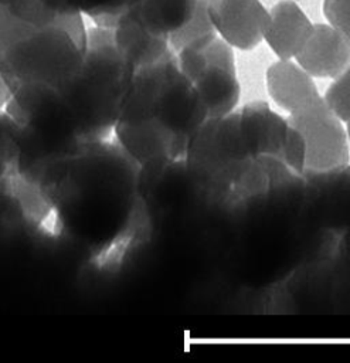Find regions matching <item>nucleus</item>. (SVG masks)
Listing matches in <instances>:
<instances>
[{"mask_svg": "<svg viewBox=\"0 0 350 363\" xmlns=\"http://www.w3.org/2000/svg\"><path fill=\"white\" fill-rule=\"evenodd\" d=\"M239 125L252 157L273 156L282 160L288 119L273 112L265 101H252L241 108Z\"/></svg>", "mask_w": 350, "mask_h": 363, "instance_id": "9", "label": "nucleus"}, {"mask_svg": "<svg viewBox=\"0 0 350 363\" xmlns=\"http://www.w3.org/2000/svg\"><path fill=\"white\" fill-rule=\"evenodd\" d=\"M266 88L272 101L289 113L320 98L312 75L289 60H281L268 68Z\"/></svg>", "mask_w": 350, "mask_h": 363, "instance_id": "11", "label": "nucleus"}, {"mask_svg": "<svg viewBox=\"0 0 350 363\" xmlns=\"http://www.w3.org/2000/svg\"><path fill=\"white\" fill-rule=\"evenodd\" d=\"M24 172L51 199L61 234L89 247L103 265L116 261L143 228L142 167L113 136L81 142Z\"/></svg>", "mask_w": 350, "mask_h": 363, "instance_id": "1", "label": "nucleus"}, {"mask_svg": "<svg viewBox=\"0 0 350 363\" xmlns=\"http://www.w3.org/2000/svg\"><path fill=\"white\" fill-rule=\"evenodd\" d=\"M81 16L34 30L4 54L0 72L11 89L43 85L58 91L79 71L88 33Z\"/></svg>", "mask_w": 350, "mask_h": 363, "instance_id": "3", "label": "nucleus"}, {"mask_svg": "<svg viewBox=\"0 0 350 363\" xmlns=\"http://www.w3.org/2000/svg\"><path fill=\"white\" fill-rule=\"evenodd\" d=\"M323 99L340 121L350 122V65L334 78Z\"/></svg>", "mask_w": 350, "mask_h": 363, "instance_id": "15", "label": "nucleus"}, {"mask_svg": "<svg viewBox=\"0 0 350 363\" xmlns=\"http://www.w3.org/2000/svg\"><path fill=\"white\" fill-rule=\"evenodd\" d=\"M135 68L116 44L113 28L94 27L79 71L58 89L81 142L108 139L120 113Z\"/></svg>", "mask_w": 350, "mask_h": 363, "instance_id": "2", "label": "nucleus"}, {"mask_svg": "<svg viewBox=\"0 0 350 363\" xmlns=\"http://www.w3.org/2000/svg\"><path fill=\"white\" fill-rule=\"evenodd\" d=\"M200 0H120L116 10L94 18L99 27L113 28L122 20H133L154 35L167 37L186 26Z\"/></svg>", "mask_w": 350, "mask_h": 363, "instance_id": "6", "label": "nucleus"}, {"mask_svg": "<svg viewBox=\"0 0 350 363\" xmlns=\"http://www.w3.org/2000/svg\"><path fill=\"white\" fill-rule=\"evenodd\" d=\"M16 164H17L16 162H10V160H7V159H4V157H0V184L6 182V179H7L9 173H10V170H11Z\"/></svg>", "mask_w": 350, "mask_h": 363, "instance_id": "20", "label": "nucleus"}, {"mask_svg": "<svg viewBox=\"0 0 350 363\" xmlns=\"http://www.w3.org/2000/svg\"><path fill=\"white\" fill-rule=\"evenodd\" d=\"M323 11L329 23L340 31L350 45V0H324Z\"/></svg>", "mask_w": 350, "mask_h": 363, "instance_id": "18", "label": "nucleus"}, {"mask_svg": "<svg viewBox=\"0 0 350 363\" xmlns=\"http://www.w3.org/2000/svg\"><path fill=\"white\" fill-rule=\"evenodd\" d=\"M51 9L64 14H88L92 20L112 13L120 0H44Z\"/></svg>", "mask_w": 350, "mask_h": 363, "instance_id": "14", "label": "nucleus"}, {"mask_svg": "<svg viewBox=\"0 0 350 363\" xmlns=\"http://www.w3.org/2000/svg\"><path fill=\"white\" fill-rule=\"evenodd\" d=\"M207 11L221 38L239 50L256 47L269 24L259 0H207Z\"/></svg>", "mask_w": 350, "mask_h": 363, "instance_id": "7", "label": "nucleus"}, {"mask_svg": "<svg viewBox=\"0 0 350 363\" xmlns=\"http://www.w3.org/2000/svg\"><path fill=\"white\" fill-rule=\"evenodd\" d=\"M313 24L298 4L279 1L269 11V24L264 38L281 60L296 57L306 43Z\"/></svg>", "mask_w": 350, "mask_h": 363, "instance_id": "10", "label": "nucleus"}, {"mask_svg": "<svg viewBox=\"0 0 350 363\" xmlns=\"http://www.w3.org/2000/svg\"><path fill=\"white\" fill-rule=\"evenodd\" d=\"M295 58L312 77L336 78L350 65V45L332 24H316Z\"/></svg>", "mask_w": 350, "mask_h": 363, "instance_id": "8", "label": "nucleus"}, {"mask_svg": "<svg viewBox=\"0 0 350 363\" xmlns=\"http://www.w3.org/2000/svg\"><path fill=\"white\" fill-rule=\"evenodd\" d=\"M347 136H349V140H350V122H347Z\"/></svg>", "mask_w": 350, "mask_h": 363, "instance_id": "21", "label": "nucleus"}, {"mask_svg": "<svg viewBox=\"0 0 350 363\" xmlns=\"http://www.w3.org/2000/svg\"><path fill=\"white\" fill-rule=\"evenodd\" d=\"M13 99V89L4 75L0 72V112H6Z\"/></svg>", "mask_w": 350, "mask_h": 363, "instance_id": "19", "label": "nucleus"}, {"mask_svg": "<svg viewBox=\"0 0 350 363\" xmlns=\"http://www.w3.org/2000/svg\"><path fill=\"white\" fill-rule=\"evenodd\" d=\"M4 184L30 223L47 234H61L55 207L47 191L34 177L16 164Z\"/></svg>", "mask_w": 350, "mask_h": 363, "instance_id": "12", "label": "nucleus"}, {"mask_svg": "<svg viewBox=\"0 0 350 363\" xmlns=\"http://www.w3.org/2000/svg\"><path fill=\"white\" fill-rule=\"evenodd\" d=\"M181 72L196 86L208 118H222L234 112L241 88L231 45L217 34L197 40L177 54Z\"/></svg>", "mask_w": 350, "mask_h": 363, "instance_id": "4", "label": "nucleus"}, {"mask_svg": "<svg viewBox=\"0 0 350 363\" xmlns=\"http://www.w3.org/2000/svg\"><path fill=\"white\" fill-rule=\"evenodd\" d=\"M214 34H217V31L207 11V0H200L197 11L193 16V18L180 30L169 35V47L174 54H177L186 45Z\"/></svg>", "mask_w": 350, "mask_h": 363, "instance_id": "13", "label": "nucleus"}, {"mask_svg": "<svg viewBox=\"0 0 350 363\" xmlns=\"http://www.w3.org/2000/svg\"><path fill=\"white\" fill-rule=\"evenodd\" d=\"M286 119L305 138L306 170L332 172L349 163L347 130L322 96L290 112Z\"/></svg>", "mask_w": 350, "mask_h": 363, "instance_id": "5", "label": "nucleus"}, {"mask_svg": "<svg viewBox=\"0 0 350 363\" xmlns=\"http://www.w3.org/2000/svg\"><path fill=\"white\" fill-rule=\"evenodd\" d=\"M18 123L7 113L0 112V157L18 163Z\"/></svg>", "mask_w": 350, "mask_h": 363, "instance_id": "17", "label": "nucleus"}, {"mask_svg": "<svg viewBox=\"0 0 350 363\" xmlns=\"http://www.w3.org/2000/svg\"><path fill=\"white\" fill-rule=\"evenodd\" d=\"M282 162L293 172L303 173L306 170V143L303 135L289 123L283 149Z\"/></svg>", "mask_w": 350, "mask_h": 363, "instance_id": "16", "label": "nucleus"}]
</instances>
